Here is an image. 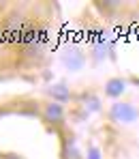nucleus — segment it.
<instances>
[{
	"label": "nucleus",
	"mask_w": 139,
	"mask_h": 159,
	"mask_svg": "<svg viewBox=\"0 0 139 159\" xmlns=\"http://www.w3.org/2000/svg\"><path fill=\"white\" fill-rule=\"evenodd\" d=\"M111 116L120 123H133L137 118V110L128 103H116L113 110H111Z\"/></svg>",
	"instance_id": "f257e3e1"
},
{
	"label": "nucleus",
	"mask_w": 139,
	"mask_h": 159,
	"mask_svg": "<svg viewBox=\"0 0 139 159\" xmlns=\"http://www.w3.org/2000/svg\"><path fill=\"white\" fill-rule=\"evenodd\" d=\"M122 90H124V82L122 80H111L109 84H107V95H111V97L120 95Z\"/></svg>",
	"instance_id": "7ed1b4c3"
},
{
	"label": "nucleus",
	"mask_w": 139,
	"mask_h": 159,
	"mask_svg": "<svg viewBox=\"0 0 139 159\" xmlns=\"http://www.w3.org/2000/svg\"><path fill=\"white\" fill-rule=\"evenodd\" d=\"M45 118L52 120V123H58V120L62 118V106H58V103L45 106Z\"/></svg>",
	"instance_id": "f03ea898"
},
{
	"label": "nucleus",
	"mask_w": 139,
	"mask_h": 159,
	"mask_svg": "<svg viewBox=\"0 0 139 159\" xmlns=\"http://www.w3.org/2000/svg\"><path fill=\"white\" fill-rule=\"evenodd\" d=\"M6 159H17V157H13V155H11V157H6Z\"/></svg>",
	"instance_id": "20e7f679"
}]
</instances>
